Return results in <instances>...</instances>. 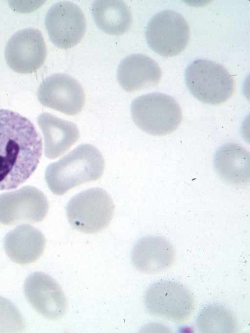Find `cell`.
I'll use <instances>...</instances> for the list:
<instances>
[{"mask_svg":"<svg viewBox=\"0 0 250 333\" xmlns=\"http://www.w3.org/2000/svg\"><path fill=\"white\" fill-rule=\"evenodd\" d=\"M90 11L97 26L106 34L121 35L131 27L132 14L122 0H94Z\"/></svg>","mask_w":250,"mask_h":333,"instance_id":"obj_18","label":"cell"},{"mask_svg":"<svg viewBox=\"0 0 250 333\" xmlns=\"http://www.w3.org/2000/svg\"><path fill=\"white\" fill-rule=\"evenodd\" d=\"M45 239L42 232L28 224H22L10 230L3 239L4 250L13 262L27 265L42 255Z\"/></svg>","mask_w":250,"mask_h":333,"instance_id":"obj_15","label":"cell"},{"mask_svg":"<svg viewBox=\"0 0 250 333\" xmlns=\"http://www.w3.org/2000/svg\"><path fill=\"white\" fill-rule=\"evenodd\" d=\"M162 76L157 62L142 54H133L123 59L117 69V79L126 92H133L156 86Z\"/></svg>","mask_w":250,"mask_h":333,"instance_id":"obj_14","label":"cell"},{"mask_svg":"<svg viewBox=\"0 0 250 333\" xmlns=\"http://www.w3.org/2000/svg\"><path fill=\"white\" fill-rule=\"evenodd\" d=\"M42 152V137L27 118L0 109V190L16 188L36 169Z\"/></svg>","mask_w":250,"mask_h":333,"instance_id":"obj_1","label":"cell"},{"mask_svg":"<svg viewBox=\"0 0 250 333\" xmlns=\"http://www.w3.org/2000/svg\"><path fill=\"white\" fill-rule=\"evenodd\" d=\"M47 54L46 44L39 30L27 28L14 33L8 41L4 56L9 67L21 74L36 71L43 64Z\"/></svg>","mask_w":250,"mask_h":333,"instance_id":"obj_11","label":"cell"},{"mask_svg":"<svg viewBox=\"0 0 250 333\" xmlns=\"http://www.w3.org/2000/svg\"><path fill=\"white\" fill-rule=\"evenodd\" d=\"M131 257L133 265L138 271L154 274L163 272L173 265L176 251L171 243L165 238L148 236L136 243Z\"/></svg>","mask_w":250,"mask_h":333,"instance_id":"obj_13","label":"cell"},{"mask_svg":"<svg viewBox=\"0 0 250 333\" xmlns=\"http://www.w3.org/2000/svg\"><path fill=\"white\" fill-rule=\"evenodd\" d=\"M44 141V154L50 159H56L67 151L78 140L77 125L50 113L43 112L37 118Z\"/></svg>","mask_w":250,"mask_h":333,"instance_id":"obj_17","label":"cell"},{"mask_svg":"<svg viewBox=\"0 0 250 333\" xmlns=\"http://www.w3.org/2000/svg\"><path fill=\"white\" fill-rule=\"evenodd\" d=\"M25 296L35 310L50 320L62 318L66 314L67 300L58 283L50 275L35 272L26 279Z\"/></svg>","mask_w":250,"mask_h":333,"instance_id":"obj_12","label":"cell"},{"mask_svg":"<svg viewBox=\"0 0 250 333\" xmlns=\"http://www.w3.org/2000/svg\"><path fill=\"white\" fill-rule=\"evenodd\" d=\"M185 78L191 94L207 104L224 103L234 93L232 76L223 65L212 61H194L186 69Z\"/></svg>","mask_w":250,"mask_h":333,"instance_id":"obj_4","label":"cell"},{"mask_svg":"<svg viewBox=\"0 0 250 333\" xmlns=\"http://www.w3.org/2000/svg\"><path fill=\"white\" fill-rule=\"evenodd\" d=\"M45 25L52 42L62 49L78 44L86 30L82 10L78 5L68 1L57 2L50 7L45 17Z\"/></svg>","mask_w":250,"mask_h":333,"instance_id":"obj_9","label":"cell"},{"mask_svg":"<svg viewBox=\"0 0 250 333\" xmlns=\"http://www.w3.org/2000/svg\"><path fill=\"white\" fill-rule=\"evenodd\" d=\"M37 97L43 106L71 116L79 114L85 101L81 83L63 73L54 74L43 80L37 90Z\"/></svg>","mask_w":250,"mask_h":333,"instance_id":"obj_10","label":"cell"},{"mask_svg":"<svg viewBox=\"0 0 250 333\" xmlns=\"http://www.w3.org/2000/svg\"><path fill=\"white\" fill-rule=\"evenodd\" d=\"M144 303L151 315L175 322L188 320L195 307L193 295L184 285L177 282H156L146 291Z\"/></svg>","mask_w":250,"mask_h":333,"instance_id":"obj_6","label":"cell"},{"mask_svg":"<svg viewBox=\"0 0 250 333\" xmlns=\"http://www.w3.org/2000/svg\"><path fill=\"white\" fill-rule=\"evenodd\" d=\"M145 34L149 47L165 57L183 52L190 37L188 21L181 14L171 10L155 14L147 23Z\"/></svg>","mask_w":250,"mask_h":333,"instance_id":"obj_7","label":"cell"},{"mask_svg":"<svg viewBox=\"0 0 250 333\" xmlns=\"http://www.w3.org/2000/svg\"><path fill=\"white\" fill-rule=\"evenodd\" d=\"M196 325L201 333H234L238 331V321L233 313L218 305H209L199 313Z\"/></svg>","mask_w":250,"mask_h":333,"instance_id":"obj_19","label":"cell"},{"mask_svg":"<svg viewBox=\"0 0 250 333\" xmlns=\"http://www.w3.org/2000/svg\"><path fill=\"white\" fill-rule=\"evenodd\" d=\"M130 110L136 126L154 136L172 133L179 127L183 119L177 102L162 93H148L137 97L132 102Z\"/></svg>","mask_w":250,"mask_h":333,"instance_id":"obj_3","label":"cell"},{"mask_svg":"<svg viewBox=\"0 0 250 333\" xmlns=\"http://www.w3.org/2000/svg\"><path fill=\"white\" fill-rule=\"evenodd\" d=\"M104 160L100 150L90 144H82L49 164L45 181L50 191L62 195L83 183L94 181L103 175Z\"/></svg>","mask_w":250,"mask_h":333,"instance_id":"obj_2","label":"cell"},{"mask_svg":"<svg viewBox=\"0 0 250 333\" xmlns=\"http://www.w3.org/2000/svg\"><path fill=\"white\" fill-rule=\"evenodd\" d=\"M49 203L38 188L26 186L0 195V223L14 225L21 223H36L42 221L49 209Z\"/></svg>","mask_w":250,"mask_h":333,"instance_id":"obj_8","label":"cell"},{"mask_svg":"<svg viewBox=\"0 0 250 333\" xmlns=\"http://www.w3.org/2000/svg\"><path fill=\"white\" fill-rule=\"evenodd\" d=\"M213 164L217 174L227 183L237 187L249 184L250 152L242 146L229 143L221 146L215 153Z\"/></svg>","mask_w":250,"mask_h":333,"instance_id":"obj_16","label":"cell"},{"mask_svg":"<svg viewBox=\"0 0 250 333\" xmlns=\"http://www.w3.org/2000/svg\"><path fill=\"white\" fill-rule=\"evenodd\" d=\"M115 205L104 189L95 187L83 191L73 196L66 207V215L71 226L86 234H95L110 224Z\"/></svg>","mask_w":250,"mask_h":333,"instance_id":"obj_5","label":"cell"},{"mask_svg":"<svg viewBox=\"0 0 250 333\" xmlns=\"http://www.w3.org/2000/svg\"><path fill=\"white\" fill-rule=\"evenodd\" d=\"M25 328V322L17 307L0 296V333H21Z\"/></svg>","mask_w":250,"mask_h":333,"instance_id":"obj_20","label":"cell"}]
</instances>
